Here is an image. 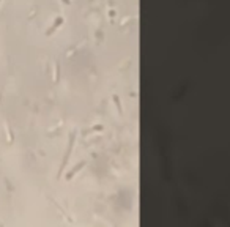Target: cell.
<instances>
[{"mask_svg": "<svg viewBox=\"0 0 230 227\" xmlns=\"http://www.w3.org/2000/svg\"><path fill=\"white\" fill-rule=\"evenodd\" d=\"M74 137H76V134H71V137H69V145L66 147V152H65V156H63L62 166H60V169H58V177H62V172L65 170L66 164H68V159H69V156H71V150H73V145H74Z\"/></svg>", "mask_w": 230, "mask_h": 227, "instance_id": "cell-1", "label": "cell"}, {"mask_svg": "<svg viewBox=\"0 0 230 227\" xmlns=\"http://www.w3.org/2000/svg\"><path fill=\"white\" fill-rule=\"evenodd\" d=\"M101 129H102V126H101V125H98V126H93V128H90L88 131H85V132H84V136L90 134V132H93V131H101Z\"/></svg>", "mask_w": 230, "mask_h": 227, "instance_id": "cell-4", "label": "cell"}, {"mask_svg": "<svg viewBox=\"0 0 230 227\" xmlns=\"http://www.w3.org/2000/svg\"><path fill=\"white\" fill-rule=\"evenodd\" d=\"M84 166H85V162H79V164H77L76 167H73V169H71V170L68 172V174H66V180H71V178H73V177H74V175H76L77 172L81 170V169H82Z\"/></svg>", "mask_w": 230, "mask_h": 227, "instance_id": "cell-2", "label": "cell"}, {"mask_svg": "<svg viewBox=\"0 0 230 227\" xmlns=\"http://www.w3.org/2000/svg\"><path fill=\"white\" fill-rule=\"evenodd\" d=\"M62 24H63V18L60 16V18H57V21H55L54 24H52V27H51V28H49V30H47V32H46V35H47V36H49V35H52V33H54L55 30H57V28H58Z\"/></svg>", "mask_w": 230, "mask_h": 227, "instance_id": "cell-3", "label": "cell"}, {"mask_svg": "<svg viewBox=\"0 0 230 227\" xmlns=\"http://www.w3.org/2000/svg\"><path fill=\"white\" fill-rule=\"evenodd\" d=\"M62 2H63V3H66V5H69V3H71V0H62Z\"/></svg>", "mask_w": 230, "mask_h": 227, "instance_id": "cell-5", "label": "cell"}]
</instances>
